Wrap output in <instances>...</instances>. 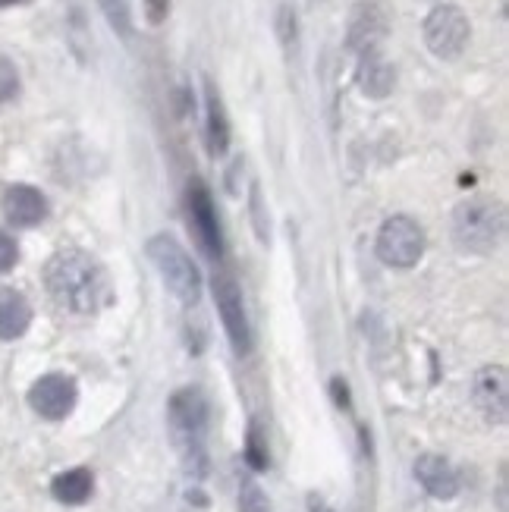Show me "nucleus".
I'll return each instance as SVG.
<instances>
[{"instance_id":"f257e3e1","label":"nucleus","mask_w":509,"mask_h":512,"mask_svg":"<svg viewBox=\"0 0 509 512\" xmlns=\"http://www.w3.org/2000/svg\"><path fill=\"white\" fill-rule=\"evenodd\" d=\"M44 286L54 305L70 315H95L107 296L101 264L79 249H63L44 264Z\"/></svg>"},{"instance_id":"f03ea898","label":"nucleus","mask_w":509,"mask_h":512,"mask_svg":"<svg viewBox=\"0 0 509 512\" xmlns=\"http://www.w3.org/2000/svg\"><path fill=\"white\" fill-rule=\"evenodd\" d=\"M506 233V208L497 198H469L453 211V242L459 252L491 255Z\"/></svg>"},{"instance_id":"7ed1b4c3","label":"nucleus","mask_w":509,"mask_h":512,"mask_svg":"<svg viewBox=\"0 0 509 512\" xmlns=\"http://www.w3.org/2000/svg\"><path fill=\"white\" fill-rule=\"evenodd\" d=\"M145 252L154 261V267H158V274L167 283L170 293L180 302L192 305L198 299V293H202V274H198V267L189 258V252L167 233L151 236Z\"/></svg>"},{"instance_id":"20e7f679","label":"nucleus","mask_w":509,"mask_h":512,"mask_svg":"<svg viewBox=\"0 0 509 512\" xmlns=\"http://www.w3.org/2000/svg\"><path fill=\"white\" fill-rule=\"evenodd\" d=\"M170 428L173 437L180 440V447L192 465V459H198V465H205V450H202V437L208 428V399L202 396V390L186 387V390H176L170 396Z\"/></svg>"},{"instance_id":"39448f33","label":"nucleus","mask_w":509,"mask_h":512,"mask_svg":"<svg viewBox=\"0 0 509 512\" xmlns=\"http://www.w3.org/2000/svg\"><path fill=\"white\" fill-rule=\"evenodd\" d=\"M378 258L387 267H396V271H409L425 255V230L415 224L412 217L396 214L390 220H384V227L378 230Z\"/></svg>"},{"instance_id":"423d86ee","label":"nucleus","mask_w":509,"mask_h":512,"mask_svg":"<svg viewBox=\"0 0 509 512\" xmlns=\"http://www.w3.org/2000/svg\"><path fill=\"white\" fill-rule=\"evenodd\" d=\"M469 35H472L469 16L456 4H440L425 19V44L440 60H456L469 48Z\"/></svg>"},{"instance_id":"0eeeda50","label":"nucleus","mask_w":509,"mask_h":512,"mask_svg":"<svg viewBox=\"0 0 509 512\" xmlns=\"http://www.w3.org/2000/svg\"><path fill=\"white\" fill-rule=\"evenodd\" d=\"M186 208H189V227L198 239V249L211 261H224V230H220V217H217L211 189L202 180H189Z\"/></svg>"},{"instance_id":"6e6552de","label":"nucleus","mask_w":509,"mask_h":512,"mask_svg":"<svg viewBox=\"0 0 509 512\" xmlns=\"http://www.w3.org/2000/svg\"><path fill=\"white\" fill-rule=\"evenodd\" d=\"M211 293H214L217 315H220V321H224V330L230 337L233 352L246 355L252 349V327H249V311H246V302H242L239 283L230 274H214Z\"/></svg>"},{"instance_id":"1a4fd4ad","label":"nucleus","mask_w":509,"mask_h":512,"mask_svg":"<svg viewBox=\"0 0 509 512\" xmlns=\"http://www.w3.org/2000/svg\"><path fill=\"white\" fill-rule=\"evenodd\" d=\"M29 406L48 421H60L76 406V381L66 374H44L29 390Z\"/></svg>"},{"instance_id":"9d476101","label":"nucleus","mask_w":509,"mask_h":512,"mask_svg":"<svg viewBox=\"0 0 509 512\" xmlns=\"http://www.w3.org/2000/svg\"><path fill=\"white\" fill-rule=\"evenodd\" d=\"M472 399L478 412L494 421V425H503L506 412H509V384H506V368L503 365H491L481 368L472 381Z\"/></svg>"},{"instance_id":"9b49d317","label":"nucleus","mask_w":509,"mask_h":512,"mask_svg":"<svg viewBox=\"0 0 509 512\" xmlns=\"http://www.w3.org/2000/svg\"><path fill=\"white\" fill-rule=\"evenodd\" d=\"M387 35V16L378 4H359L352 10V19H349V48L356 54H365V51H378L381 41Z\"/></svg>"},{"instance_id":"f8f14e48","label":"nucleus","mask_w":509,"mask_h":512,"mask_svg":"<svg viewBox=\"0 0 509 512\" xmlns=\"http://www.w3.org/2000/svg\"><path fill=\"white\" fill-rule=\"evenodd\" d=\"M415 478L437 500H453L459 494V475H456V469L444 456H437V453H425V456L415 459Z\"/></svg>"},{"instance_id":"ddd939ff","label":"nucleus","mask_w":509,"mask_h":512,"mask_svg":"<svg viewBox=\"0 0 509 512\" xmlns=\"http://www.w3.org/2000/svg\"><path fill=\"white\" fill-rule=\"evenodd\" d=\"M4 214L13 227H38L48 217V198H44L35 186H10L4 195Z\"/></svg>"},{"instance_id":"4468645a","label":"nucleus","mask_w":509,"mask_h":512,"mask_svg":"<svg viewBox=\"0 0 509 512\" xmlns=\"http://www.w3.org/2000/svg\"><path fill=\"white\" fill-rule=\"evenodd\" d=\"M205 145L211 158H224L230 148V120L217 85L205 79Z\"/></svg>"},{"instance_id":"2eb2a0df","label":"nucleus","mask_w":509,"mask_h":512,"mask_svg":"<svg viewBox=\"0 0 509 512\" xmlns=\"http://www.w3.org/2000/svg\"><path fill=\"white\" fill-rule=\"evenodd\" d=\"M359 88H362V95L374 98V101H381L393 92V85H396V70H393V63L378 51H365L359 54Z\"/></svg>"},{"instance_id":"dca6fc26","label":"nucleus","mask_w":509,"mask_h":512,"mask_svg":"<svg viewBox=\"0 0 509 512\" xmlns=\"http://www.w3.org/2000/svg\"><path fill=\"white\" fill-rule=\"evenodd\" d=\"M32 324V305L16 289H0V340H16Z\"/></svg>"},{"instance_id":"f3484780","label":"nucleus","mask_w":509,"mask_h":512,"mask_svg":"<svg viewBox=\"0 0 509 512\" xmlns=\"http://www.w3.org/2000/svg\"><path fill=\"white\" fill-rule=\"evenodd\" d=\"M95 491V478L88 469H70V472H60L51 481V494L66 503V506H82Z\"/></svg>"},{"instance_id":"a211bd4d","label":"nucleus","mask_w":509,"mask_h":512,"mask_svg":"<svg viewBox=\"0 0 509 512\" xmlns=\"http://www.w3.org/2000/svg\"><path fill=\"white\" fill-rule=\"evenodd\" d=\"M98 7L107 19V26L114 29L123 41H129L132 38V16H129L126 0H98Z\"/></svg>"},{"instance_id":"6ab92c4d","label":"nucleus","mask_w":509,"mask_h":512,"mask_svg":"<svg viewBox=\"0 0 509 512\" xmlns=\"http://www.w3.org/2000/svg\"><path fill=\"white\" fill-rule=\"evenodd\" d=\"M246 462L252 465L255 472H264L271 465V456H268V440H264V431L258 421H252L249 428V437H246Z\"/></svg>"},{"instance_id":"aec40b11","label":"nucleus","mask_w":509,"mask_h":512,"mask_svg":"<svg viewBox=\"0 0 509 512\" xmlns=\"http://www.w3.org/2000/svg\"><path fill=\"white\" fill-rule=\"evenodd\" d=\"M239 512H271L268 497H264V491L252 478L239 484Z\"/></svg>"},{"instance_id":"412c9836","label":"nucleus","mask_w":509,"mask_h":512,"mask_svg":"<svg viewBox=\"0 0 509 512\" xmlns=\"http://www.w3.org/2000/svg\"><path fill=\"white\" fill-rule=\"evenodd\" d=\"M19 95V73L10 57L0 54V107L10 104Z\"/></svg>"},{"instance_id":"4be33fe9","label":"nucleus","mask_w":509,"mask_h":512,"mask_svg":"<svg viewBox=\"0 0 509 512\" xmlns=\"http://www.w3.org/2000/svg\"><path fill=\"white\" fill-rule=\"evenodd\" d=\"M277 32H280V41L286 44V51L296 48V13L290 7H280V16H277Z\"/></svg>"},{"instance_id":"5701e85b","label":"nucleus","mask_w":509,"mask_h":512,"mask_svg":"<svg viewBox=\"0 0 509 512\" xmlns=\"http://www.w3.org/2000/svg\"><path fill=\"white\" fill-rule=\"evenodd\" d=\"M252 220H255L258 239L268 242V224H264V208H261V189H258V183H252Z\"/></svg>"},{"instance_id":"b1692460","label":"nucleus","mask_w":509,"mask_h":512,"mask_svg":"<svg viewBox=\"0 0 509 512\" xmlns=\"http://www.w3.org/2000/svg\"><path fill=\"white\" fill-rule=\"evenodd\" d=\"M16 258H19V249H16V242L0 230V274L4 271H10V267L16 264Z\"/></svg>"},{"instance_id":"393cba45","label":"nucleus","mask_w":509,"mask_h":512,"mask_svg":"<svg viewBox=\"0 0 509 512\" xmlns=\"http://www.w3.org/2000/svg\"><path fill=\"white\" fill-rule=\"evenodd\" d=\"M170 4L173 0H145V19L151 22V26H161L170 13Z\"/></svg>"},{"instance_id":"a878e982","label":"nucleus","mask_w":509,"mask_h":512,"mask_svg":"<svg viewBox=\"0 0 509 512\" xmlns=\"http://www.w3.org/2000/svg\"><path fill=\"white\" fill-rule=\"evenodd\" d=\"M334 396H337V406H343V409H349V387H346V381H334Z\"/></svg>"},{"instance_id":"bb28decb","label":"nucleus","mask_w":509,"mask_h":512,"mask_svg":"<svg viewBox=\"0 0 509 512\" xmlns=\"http://www.w3.org/2000/svg\"><path fill=\"white\" fill-rule=\"evenodd\" d=\"M10 4H19V0H0V7H10Z\"/></svg>"}]
</instances>
